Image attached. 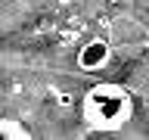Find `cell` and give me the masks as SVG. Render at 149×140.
Instances as JSON below:
<instances>
[{"label": "cell", "mask_w": 149, "mask_h": 140, "mask_svg": "<svg viewBox=\"0 0 149 140\" xmlns=\"http://www.w3.org/2000/svg\"><path fill=\"white\" fill-rule=\"evenodd\" d=\"M81 115L93 131H118L121 125H127L134 115V100L130 90L121 84H93L84 93Z\"/></svg>", "instance_id": "1"}, {"label": "cell", "mask_w": 149, "mask_h": 140, "mask_svg": "<svg viewBox=\"0 0 149 140\" xmlns=\"http://www.w3.org/2000/svg\"><path fill=\"white\" fill-rule=\"evenodd\" d=\"M109 59H112V44L106 37H90V41H84L81 50H78V56H74V62H78L81 72H100V69L109 65Z\"/></svg>", "instance_id": "2"}, {"label": "cell", "mask_w": 149, "mask_h": 140, "mask_svg": "<svg viewBox=\"0 0 149 140\" xmlns=\"http://www.w3.org/2000/svg\"><path fill=\"white\" fill-rule=\"evenodd\" d=\"M0 134H3V137H31L25 128H13L9 121H3V125H0Z\"/></svg>", "instance_id": "3"}, {"label": "cell", "mask_w": 149, "mask_h": 140, "mask_svg": "<svg viewBox=\"0 0 149 140\" xmlns=\"http://www.w3.org/2000/svg\"><path fill=\"white\" fill-rule=\"evenodd\" d=\"M59 3H72V0H59Z\"/></svg>", "instance_id": "4"}]
</instances>
